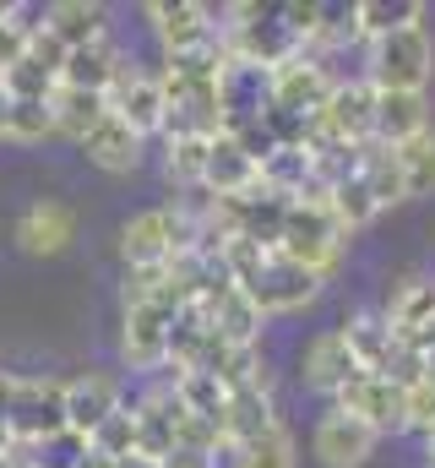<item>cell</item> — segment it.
I'll list each match as a JSON object with an SVG mask.
<instances>
[{
	"mask_svg": "<svg viewBox=\"0 0 435 468\" xmlns=\"http://www.w3.org/2000/svg\"><path fill=\"white\" fill-rule=\"evenodd\" d=\"M343 245H348V229L337 224V213L326 207V197H300V202H289L278 256H289V261H300L305 272L326 278V272L343 261Z\"/></svg>",
	"mask_w": 435,
	"mask_h": 468,
	"instance_id": "6da1fadb",
	"label": "cell"
},
{
	"mask_svg": "<svg viewBox=\"0 0 435 468\" xmlns=\"http://www.w3.org/2000/svg\"><path fill=\"white\" fill-rule=\"evenodd\" d=\"M228 16H234V22H223V49H228V60L278 71V66H289L294 55H305V44L283 27L278 5H228Z\"/></svg>",
	"mask_w": 435,
	"mask_h": 468,
	"instance_id": "7a4b0ae2",
	"label": "cell"
},
{
	"mask_svg": "<svg viewBox=\"0 0 435 468\" xmlns=\"http://www.w3.org/2000/svg\"><path fill=\"white\" fill-rule=\"evenodd\" d=\"M435 77V44L425 27H403L370 44L365 60V82L376 93H425V82Z\"/></svg>",
	"mask_w": 435,
	"mask_h": 468,
	"instance_id": "3957f363",
	"label": "cell"
},
{
	"mask_svg": "<svg viewBox=\"0 0 435 468\" xmlns=\"http://www.w3.org/2000/svg\"><path fill=\"white\" fill-rule=\"evenodd\" d=\"M11 441L16 447H38L49 436L66 431V381H49V376H16L11 381Z\"/></svg>",
	"mask_w": 435,
	"mask_h": 468,
	"instance_id": "277c9868",
	"label": "cell"
},
{
	"mask_svg": "<svg viewBox=\"0 0 435 468\" xmlns=\"http://www.w3.org/2000/svg\"><path fill=\"white\" fill-rule=\"evenodd\" d=\"M332 88H337V77H326V66L311 60V55H294L289 66L267 71V104L289 110V115H305V120H316L326 110Z\"/></svg>",
	"mask_w": 435,
	"mask_h": 468,
	"instance_id": "5b68a950",
	"label": "cell"
},
{
	"mask_svg": "<svg viewBox=\"0 0 435 468\" xmlns=\"http://www.w3.org/2000/svg\"><path fill=\"white\" fill-rule=\"evenodd\" d=\"M337 409H343V414H359L376 436L408 431V387H398V381H387V376H354V381L337 392Z\"/></svg>",
	"mask_w": 435,
	"mask_h": 468,
	"instance_id": "8992f818",
	"label": "cell"
},
{
	"mask_svg": "<svg viewBox=\"0 0 435 468\" xmlns=\"http://www.w3.org/2000/svg\"><path fill=\"white\" fill-rule=\"evenodd\" d=\"M109 115H120L142 142L158 136L164 120H169L164 77H147V71H136V66H120V77H114V88H109Z\"/></svg>",
	"mask_w": 435,
	"mask_h": 468,
	"instance_id": "52a82bcc",
	"label": "cell"
},
{
	"mask_svg": "<svg viewBox=\"0 0 435 468\" xmlns=\"http://www.w3.org/2000/svg\"><path fill=\"white\" fill-rule=\"evenodd\" d=\"M213 5H196V0H153L147 5V22L164 44V55H180V49H202L223 38V22H213Z\"/></svg>",
	"mask_w": 435,
	"mask_h": 468,
	"instance_id": "ba28073f",
	"label": "cell"
},
{
	"mask_svg": "<svg viewBox=\"0 0 435 468\" xmlns=\"http://www.w3.org/2000/svg\"><path fill=\"white\" fill-rule=\"evenodd\" d=\"M169 333H175V311L169 305H125V333H120V354L131 370H158L169 365Z\"/></svg>",
	"mask_w": 435,
	"mask_h": 468,
	"instance_id": "9c48e42d",
	"label": "cell"
},
{
	"mask_svg": "<svg viewBox=\"0 0 435 468\" xmlns=\"http://www.w3.org/2000/svg\"><path fill=\"white\" fill-rule=\"evenodd\" d=\"M131 414H136V452L142 458H153V463H164L169 452H175V441H180V398H175V387L164 392V387H153V392H142L136 403H131Z\"/></svg>",
	"mask_w": 435,
	"mask_h": 468,
	"instance_id": "30bf717a",
	"label": "cell"
},
{
	"mask_svg": "<svg viewBox=\"0 0 435 468\" xmlns=\"http://www.w3.org/2000/svg\"><path fill=\"white\" fill-rule=\"evenodd\" d=\"M322 131L348 142V147L376 142V88L370 82H337L322 110Z\"/></svg>",
	"mask_w": 435,
	"mask_h": 468,
	"instance_id": "8fae6325",
	"label": "cell"
},
{
	"mask_svg": "<svg viewBox=\"0 0 435 468\" xmlns=\"http://www.w3.org/2000/svg\"><path fill=\"white\" fill-rule=\"evenodd\" d=\"M376 441H381V436H376L359 414H343V409L322 414V425H316V436H311V447H316V458H322L326 468H359V463H370Z\"/></svg>",
	"mask_w": 435,
	"mask_h": 468,
	"instance_id": "7c38bea8",
	"label": "cell"
},
{
	"mask_svg": "<svg viewBox=\"0 0 435 468\" xmlns=\"http://www.w3.org/2000/svg\"><path fill=\"white\" fill-rule=\"evenodd\" d=\"M218 104H223V136L256 125L261 110H267V71H261V66H239V60H228L223 77H218Z\"/></svg>",
	"mask_w": 435,
	"mask_h": 468,
	"instance_id": "4fadbf2b",
	"label": "cell"
},
{
	"mask_svg": "<svg viewBox=\"0 0 435 468\" xmlns=\"http://www.w3.org/2000/svg\"><path fill=\"white\" fill-rule=\"evenodd\" d=\"M261 186V164L234 142V136H218L213 158H207V175H202V191L213 202H234V197H250Z\"/></svg>",
	"mask_w": 435,
	"mask_h": 468,
	"instance_id": "5bb4252c",
	"label": "cell"
},
{
	"mask_svg": "<svg viewBox=\"0 0 435 468\" xmlns=\"http://www.w3.org/2000/svg\"><path fill=\"white\" fill-rule=\"evenodd\" d=\"M354 376H365V370H359V359H354V349H348L343 327H326V333H316V338L305 344V387L337 398Z\"/></svg>",
	"mask_w": 435,
	"mask_h": 468,
	"instance_id": "9a60e30c",
	"label": "cell"
},
{
	"mask_svg": "<svg viewBox=\"0 0 435 468\" xmlns=\"http://www.w3.org/2000/svg\"><path fill=\"white\" fill-rule=\"evenodd\" d=\"M343 338H348V349H354L365 376H387L398 349H403V338L392 333V322L381 311H359L354 322H343Z\"/></svg>",
	"mask_w": 435,
	"mask_h": 468,
	"instance_id": "2e32d148",
	"label": "cell"
},
{
	"mask_svg": "<svg viewBox=\"0 0 435 468\" xmlns=\"http://www.w3.org/2000/svg\"><path fill=\"white\" fill-rule=\"evenodd\" d=\"M71 239H77V218H71V207H60V202H33V207L16 218V245H22L27 256H60Z\"/></svg>",
	"mask_w": 435,
	"mask_h": 468,
	"instance_id": "e0dca14e",
	"label": "cell"
},
{
	"mask_svg": "<svg viewBox=\"0 0 435 468\" xmlns=\"http://www.w3.org/2000/svg\"><path fill=\"white\" fill-rule=\"evenodd\" d=\"M202 311H207V322H213V333L223 344H234V349H256V338H261V311H256V300L234 283V289H223L213 300H202Z\"/></svg>",
	"mask_w": 435,
	"mask_h": 468,
	"instance_id": "ac0fdd59",
	"label": "cell"
},
{
	"mask_svg": "<svg viewBox=\"0 0 435 468\" xmlns=\"http://www.w3.org/2000/svg\"><path fill=\"white\" fill-rule=\"evenodd\" d=\"M77 147H82L88 164H99L104 175H131V169L142 164V136H136L120 115H104Z\"/></svg>",
	"mask_w": 435,
	"mask_h": 468,
	"instance_id": "d6986e66",
	"label": "cell"
},
{
	"mask_svg": "<svg viewBox=\"0 0 435 468\" xmlns=\"http://www.w3.org/2000/svg\"><path fill=\"white\" fill-rule=\"evenodd\" d=\"M114 409H120V387L109 376H77V381H66V431H77L82 441L104 425Z\"/></svg>",
	"mask_w": 435,
	"mask_h": 468,
	"instance_id": "ffe728a7",
	"label": "cell"
},
{
	"mask_svg": "<svg viewBox=\"0 0 435 468\" xmlns=\"http://www.w3.org/2000/svg\"><path fill=\"white\" fill-rule=\"evenodd\" d=\"M278 425V414H272V398H267V387H239V392H228V409H223V452H234V447H245V441H256L261 431H272Z\"/></svg>",
	"mask_w": 435,
	"mask_h": 468,
	"instance_id": "44dd1931",
	"label": "cell"
},
{
	"mask_svg": "<svg viewBox=\"0 0 435 468\" xmlns=\"http://www.w3.org/2000/svg\"><path fill=\"white\" fill-rule=\"evenodd\" d=\"M430 131V104L425 93H376V142L403 147Z\"/></svg>",
	"mask_w": 435,
	"mask_h": 468,
	"instance_id": "7402d4cb",
	"label": "cell"
},
{
	"mask_svg": "<svg viewBox=\"0 0 435 468\" xmlns=\"http://www.w3.org/2000/svg\"><path fill=\"white\" fill-rule=\"evenodd\" d=\"M44 27H49L66 49L104 44V5H99V0H55V5L44 11Z\"/></svg>",
	"mask_w": 435,
	"mask_h": 468,
	"instance_id": "603a6c76",
	"label": "cell"
},
{
	"mask_svg": "<svg viewBox=\"0 0 435 468\" xmlns=\"http://www.w3.org/2000/svg\"><path fill=\"white\" fill-rule=\"evenodd\" d=\"M359 180L370 186L376 207H398V202H408L403 158H398V147H387V142H365V147H359Z\"/></svg>",
	"mask_w": 435,
	"mask_h": 468,
	"instance_id": "cb8c5ba5",
	"label": "cell"
},
{
	"mask_svg": "<svg viewBox=\"0 0 435 468\" xmlns=\"http://www.w3.org/2000/svg\"><path fill=\"white\" fill-rule=\"evenodd\" d=\"M120 55H114V44H88V49H71L66 55V71H60V88H82V93H104L114 88V77H120Z\"/></svg>",
	"mask_w": 435,
	"mask_h": 468,
	"instance_id": "d4e9b609",
	"label": "cell"
},
{
	"mask_svg": "<svg viewBox=\"0 0 435 468\" xmlns=\"http://www.w3.org/2000/svg\"><path fill=\"white\" fill-rule=\"evenodd\" d=\"M381 316L392 322V333H398V338H408V333L430 327V322H435V283H430V278H419V272H414V278H403Z\"/></svg>",
	"mask_w": 435,
	"mask_h": 468,
	"instance_id": "484cf974",
	"label": "cell"
},
{
	"mask_svg": "<svg viewBox=\"0 0 435 468\" xmlns=\"http://www.w3.org/2000/svg\"><path fill=\"white\" fill-rule=\"evenodd\" d=\"M311 186H316V169H311V153L305 147H278L261 164V191H272L283 202H300Z\"/></svg>",
	"mask_w": 435,
	"mask_h": 468,
	"instance_id": "4316f807",
	"label": "cell"
},
{
	"mask_svg": "<svg viewBox=\"0 0 435 468\" xmlns=\"http://www.w3.org/2000/svg\"><path fill=\"white\" fill-rule=\"evenodd\" d=\"M49 110H55V136L82 142V136L109 115V99H104V93H82V88H55Z\"/></svg>",
	"mask_w": 435,
	"mask_h": 468,
	"instance_id": "83f0119b",
	"label": "cell"
},
{
	"mask_svg": "<svg viewBox=\"0 0 435 468\" xmlns=\"http://www.w3.org/2000/svg\"><path fill=\"white\" fill-rule=\"evenodd\" d=\"M175 398H180V409L186 414H196V420H207V425H223V409H228V387L207 376V370H175ZM223 436V431H218Z\"/></svg>",
	"mask_w": 435,
	"mask_h": 468,
	"instance_id": "f1b7e54d",
	"label": "cell"
},
{
	"mask_svg": "<svg viewBox=\"0 0 435 468\" xmlns=\"http://www.w3.org/2000/svg\"><path fill=\"white\" fill-rule=\"evenodd\" d=\"M425 5L419 0H359L354 5V22H359V38H387V33H403V27H419Z\"/></svg>",
	"mask_w": 435,
	"mask_h": 468,
	"instance_id": "f546056e",
	"label": "cell"
},
{
	"mask_svg": "<svg viewBox=\"0 0 435 468\" xmlns=\"http://www.w3.org/2000/svg\"><path fill=\"white\" fill-rule=\"evenodd\" d=\"M207 158H213V142H202V136H169L164 142V175L186 191H202Z\"/></svg>",
	"mask_w": 435,
	"mask_h": 468,
	"instance_id": "4dcf8cb0",
	"label": "cell"
},
{
	"mask_svg": "<svg viewBox=\"0 0 435 468\" xmlns=\"http://www.w3.org/2000/svg\"><path fill=\"white\" fill-rule=\"evenodd\" d=\"M228 458H234V468H294V436H289V425L278 420L272 431H261L256 441L234 447Z\"/></svg>",
	"mask_w": 435,
	"mask_h": 468,
	"instance_id": "1f68e13d",
	"label": "cell"
},
{
	"mask_svg": "<svg viewBox=\"0 0 435 468\" xmlns=\"http://www.w3.org/2000/svg\"><path fill=\"white\" fill-rule=\"evenodd\" d=\"M0 88L11 93V99H55V88H60V71L49 66V60H38V55H22L5 77H0Z\"/></svg>",
	"mask_w": 435,
	"mask_h": 468,
	"instance_id": "d6a6232c",
	"label": "cell"
},
{
	"mask_svg": "<svg viewBox=\"0 0 435 468\" xmlns=\"http://www.w3.org/2000/svg\"><path fill=\"white\" fill-rule=\"evenodd\" d=\"M326 207L337 213V224H343L348 234L365 229V224H370V218L381 213V207H376V197H370V186H365L359 175H348L343 186H332V191H326Z\"/></svg>",
	"mask_w": 435,
	"mask_h": 468,
	"instance_id": "836d02e7",
	"label": "cell"
},
{
	"mask_svg": "<svg viewBox=\"0 0 435 468\" xmlns=\"http://www.w3.org/2000/svg\"><path fill=\"white\" fill-rule=\"evenodd\" d=\"M5 136L11 142H44V136H55L49 99H11L5 104Z\"/></svg>",
	"mask_w": 435,
	"mask_h": 468,
	"instance_id": "e575fe53",
	"label": "cell"
},
{
	"mask_svg": "<svg viewBox=\"0 0 435 468\" xmlns=\"http://www.w3.org/2000/svg\"><path fill=\"white\" fill-rule=\"evenodd\" d=\"M403 158V180H408V197H435V131L414 136L398 147Z\"/></svg>",
	"mask_w": 435,
	"mask_h": 468,
	"instance_id": "d590c367",
	"label": "cell"
},
{
	"mask_svg": "<svg viewBox=\"0 0 435 468\" xmlns=\"http://www.w3.org/2000/svg\"><path fill=\"white\" fill-rule=\"evenodd\" d=\"M88 447H93V452H104V458H114V463L136 452V414H131V403H120V409L109 414L104 425L88 436Z\"/></svg>",
	"mask_w": 435,
	"mask_h": 468,
	"instance_id": "8d00e7d4",
	"label": "cell"
},
{
	"mask_svg": "<svg viewBox=\"0 0 435 468\" xmlns=\"http://www.w3.org/2000/svg\"><path fill=\"white\" fill-rule=\"evenodd\" d=\"M82 458H88V441L77 431H60V436L27 447V468H82Z\"/></svg>",
	"mask_w": 435,
	"mask_h": 468,
	"instance_id": "74e56055",
	"label": "cell"
},
{
	"mask_svg": "<svg viewBox=\"0 0 435 468\" xmlns=\"http://www.w3.org/2000/svg\"><path fill=\"white\" fill-rule=\"evenodd\" d=\"M408 431H419L425 441H435V376L408 387Z\"/></svg>",
	"mask_w": 435,
	"mask_h": 468,
	"instance_id": "f35d334b",
	"label": "cell"
},
{
	"mask_svg": "<svg viewBox=\"0 0 435 468\" xmlns=\"http://www.w3.org/2000/svg\"><path fill=\"white\" fill-rule=\"evenodd\" d=\"M164 468H218V452H196V447H175Z\"/></svg>",
	"mask_w": 435,
	"mask_h": 468,
	"instance_id": "ab89813d",
	"label": "cell"
},
{
	"mask_svg": "<svg viewBox=\"0 0 435 468\" xmlns=\"http://www.w3.org/2000/svg\"><path fill=\"white\" fill-rule=\"evenodd\" d=\"M82 468H120V463H114V458H104V452H93V447H88V458H82Z\"/></svg>",
	"mask_w": 435,
	"mask_h": 468,
	"instance_id": "60d3db41",
	"label": "cell"
},
{
	"mask_svg": "<svg viewBox=\"0 0 435 468\" xmlns=\"http://www.w3.org/2000/svg\"><path fill=\"white\" fill-rule=\"evenodd\" d=\"M120 468H164V463H153V458H142V452H131V458H120Z\"/></svg>",
	"mask_w": 435,
	"mask_h": 468,
	"instance_id": "b9f144b4",
	"label": "cell"
},
{
	"mask_svg": "<svg viewBox=\"0 0 435 468\" xmlns=\"http://www.w3.org/2000/svg\"><path fill=\"white\" fill-rule=\"evenodd\" d=\"M5 104H11V93L0 88V136H5Z\"/></svg>",
	"mask_w": 435,
	"mask_h": 468,
	"instance_id": "7bdbcfd3",
	"label": "cell"
},
{
	"mask_svg": "<svg viewBox=\"0 0 435 468\" xmlns=\"http://www.w3.org/2000/svg\"><path fill=\"white\" fill-rule=\"evenodd\" d=\"M430 468H435V441H430Z\"/></svg>",
	"mask_w": 435,
	"mask_h": 468,
	"instance_id": "ee69618b",
	"label": "cell"
}]
</instances>
